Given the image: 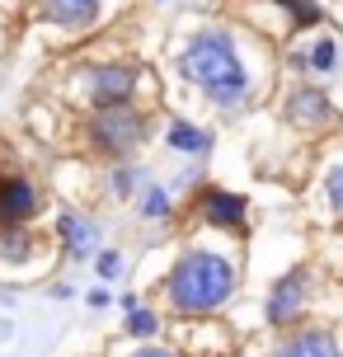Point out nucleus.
<instances>
[{
	"label": "nucleus",
	"mask_w": 343,
	"mask_h": 357,
	"mask_svg": "<svg viewBox=\"0 0 343 357\" xmlns=\"http://www.w3.org/2000/svg\"><path fill=\"white\" fill-rule=\"evenodd\" d=\"M179 71L221 108L245 104V94H250V75H245V66H240V56H235L226 33H198L183 47Z\"/></svg>",
	"instance_id": "nucleus-1"
},
{
	"label": "nucleus",
	"mask_w": 343,
	"mask_h": 357,
	"mask_svg": "<svg viewBox=\"0 0 343 357\" xmlns=\"http://www.w3.org/2000/svg\"><path fill=\"white\" fill-rule=\"evenodd\" d=\"M273 357H343V348L329 329H296V334H287L277 343Z\"/></svg>",
	"instance_id": "nucleus-7"
},
{
	"label": "nucleus",
	"mask_w": 343,
	"mask_h": 357,
	"mask_svg": "<svg viewBox=\"0 0 343 357\" xmlns=\"http://www.w3.org/2000/svg\"><path fill=\"white\" fill-rule=\"evenodd\" d=\"M202 216L212 221V226H226V231H240L245 226V197L240 193H226V188H207L202 193Z\"/></svg>",
	"instance_id": "nucleus-9"
},
{
	"label": "nucleus",
	"mask_w": 343,
	"mask_h": 357,
	"mask_svg": "<svg viewBox=\"0 0 343 357\" xmlns=\"http://www.w3.org/2000/svg\"><path fill=\"white\" fill-rule=\"evenodd\" d=\"M334 61H339V52H334V43H315V52H310V66H315V71H329V66H334Z\"/></svg>",
	"instance_id": "nucleus-14"
},
{
	"label": "nucleus",
	"mask_w": 343,
	"mask_h": 357,
	"mask_svg": "<svg viewBox=\"0 0 343 357\" xmlns=\"http://www.w3.org/2000/svg\"><path fill=\"white\" fill-rule=\"evenodd\" d=\"M38 15L61 24V29H85L99 15V0H38Z\"/></svg>",
	"instance_id": "nucleus-10"
},
{
	"label": "nucleus",
	"mask_w": 343,
	"mask_h": 357,
	"mask_svg": "<svg viewBox=\"0 0 343 357\" xmlns=\"http://www.w3.org/2000/svg\"><path fill=\"white\" fill-rule=\"evenodd\" d=\"M165 291H169V305L183 310V315L217 310V305L235 291V268H231V259H221V254L193 250V254H183L179 264H174Z\"/></svg>",
	"instance_id": "nucleus-2"
},
{
	"label": "nucleus",
	"mask_w": 343,
	"mask_h": 357,
	"mask_svg": "<svg viewBox=\"0 0 343 357\" xmlns=\"http://www.w3.org/2000/svg\"><path fill=\"white\" fill-rule=\"evenodd\" d=\"M127 334L151 339V334H155V315H151V310H142V305H132V315H127Z\"/></svg>",
	"instance_id": "nucleus-13"
},
{
	"label": "nucleus",
	"mask_w": 343,
	"mask_h": 357,
	"mask_svg": "<svg viewBox=\"0 0 343 357\" xmlns=\"http://www.w3.org/2000/svg\"><path fill=\"white\" fill-rule=\"evenodd\" d=\"M56 231H61V245H66L71 254H90L94 240H99V226H94L90 216H75V212L61 216V226H56Z\"/></svg>",
	"instance_id": "nucleus-11"
},
{
	"label": "nucleus",
	"mask_w": 343,
	"mask_h": 357,
	"mask_svg": "<svg viewBox=\"0 0 343 357\" xmlns=\"http://www.w3.org/2000/svg\"><path fill=\"white\" fill-rule=\"evenodd\" d=\"M142 113H132L127 104H118V108H99L94 113V123H90V137H94V146L104 151V155H127L132 146L142 142Z\"/></svg>",
	"instance_id": "nucleus-3"
},
{
	"label": "nucleus",
	"mask_w": 343,
	"mask_h": 357,
	"mask_svg": "<svg viewBox=\"0 0 343 357\" xmlns=\"http://www.w3.org/2000/svg\"><path fill=\"white\" fill-rule=\"evenodd\" d=\"M287 123H296L301 132H306V127L310 132H325V127H334V108H329V99L315 85H301L287 99Z\"/></svg>",
	"instance_id": "nucleus-6"
},
{
	"label": "nucleus",
	"mask_w": 343,
	"mask_h": 357,
	"mask_svg": "<svg viewBox=\"0 0 343 357\" xmlns=\"http://www.w3.org/2000/svg\"><path fill=\"white\" fill-rule=\"evenodd\" d=\"M282 5H291V15L301 19V24H320V5L315 0H282Z\"/></svg>",
	"instance_id": "nucleus-15"
},
{
	"label": "nucleus",
	"mask_w": 343,
	"mask_h": 357,
	"mask_svg": "<svg viewBox=\"0 0 343 357\" xmlns=\"http://www.w3.org/2000/svg\"><path fill=\"white\" fill-rule=\"evenodd\" d=\"M137 357H179V353H174V348H160V343H151V348H142Z\"/></svg>",
	"instance_id": "nucleus-20"
},
{
	"label": "nucleus",
	"mask_w": 343,
	"mask_h": 357,
	"mask_svg": "<svg viewBox=\"0 0 343 357\" xmlns=\"http://www.w3.org/2000/svg\"><path fill=\"white\" fill-rule=\"evenodd\" d=\"M38 212V193L29 178H0V226L29 221Z\"/></svg>",
	"instance_id": "nucleus-8"
},
{
	"label": "nucleus",
	"mask_w": 343,
	"mask_h": 357,
	"mask_svg": "<svg viewBox=\"0 0 343 357\" xmlns=\"http://www.w3.org/2000/svg\"><path fill=\"white\" fill-rule=\"evenodd\" d=\"M85 80H90V99L99 108H118V104L132 99L137 71H132V66H99V71H90Z\"/></svg>",
	"instance_id": "nucleus-5"
},
{
	"label": "nucleus",
	"mask_w": 343,
	"mask_h": 357,
	"mask_svg": "<svg viewBox=\"0 0 343 357\" xmlns=\"http://www.w3.org/2000/svg\"><path fill=\"white\" fill-rule=\"evenodd\" d=\"M142 212H146V216H165V212H169V197H165V193H146Z\"/></svg>",
	"instance_id": "nucleus-19"
},
{
	"label": "nucleus",
	"mask_w": 343,
	"mask_h": 357,
	"mask_svg": "<svg viewBox=\"0 0 343 357\" xmlns=\"http://www.w3.org/2000/svg\"><path fill=\"white\" fill-rule=\"evenodd\" d=\"M306 291H310V278L306 273H282L277 287L268 291V324H291L301 310H306Z\"/></svg>",
	"instance_id": "nucleus-4"
},
{
	"label": "nucleus",
	"mask_w": 343,
	"mask_h": 357,
	"mask_svg": "<svg viewBox=\"0 0 343 357\" xmlns=\"http://www.w3.org/2000/svg\"><path fill=\"white\" fill-rule=\"evenodd\" d=\"M325 188H329V202H334V212L343 216V165H339V169H329V183H325Z\"/></svg>",
	"instance_id": "nucleus-16"
},
{
	"label": "nucleus",
	"mask_w": 343,
	"mask_h": 357,
	"mask_svg": "<svg viewBox=\"0 0 343 357\" xmlns=\"http://www.w3.org/2000/svg\"><path fill=\"white\" fill-rule=\"evenodd\" d=\"M118 273H123V259H118L113 250H104L99 254V278H118Z\"/></svg>",
	"instance_id": "nucleus-18"
},
{
	"label": "nucleus",
	"mask_w": 343,
	"mask_h": 357,
	"mask_svg": "<svg viewBox=\"0 0 343 357\" xmlns=\"http://www.w3.org/2000/svg\"><path fill=\"white\" fill-rule=\"evenodd\" d=\"M169 146L174 151H207V132H198V127H188V123H174L169 127Z\"/></svg>",
	"instance_id": "nucleus-12"
},
{
	"label": "nucleus",
	"mask_w": 343,
	"mask_h": 357,
	"mask_svg": "<svg viewBox=\"0 0 343 357\" xmlns=\"http://www.w3.org/2000/svg\"><path fill=\"white\" fill-rule=\"evenodd\" d=\"M10 235V240H0V254H5V259H24V254H29V240H19V231H5Z\"/></svg>",
	"instance_id": "nucleus-17"
}]
</instances>
